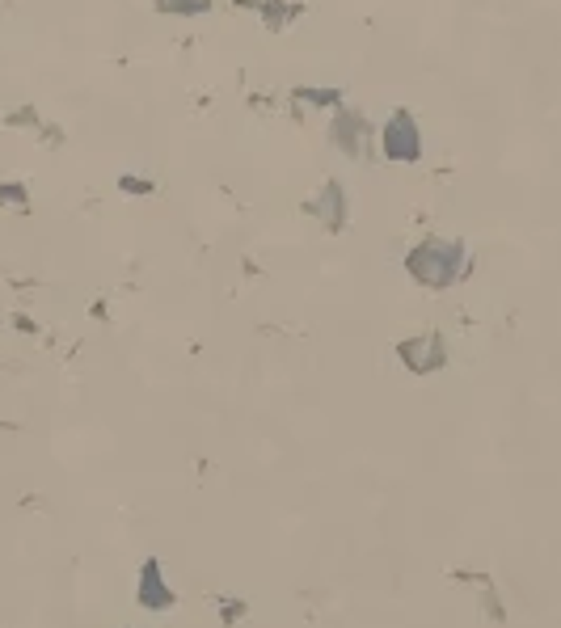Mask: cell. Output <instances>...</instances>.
<instances>
[{"instance_id":"1","label":"cell","mask_w":561,"mask_h":628,"mask_svg":"<svg viewBox=\"0 0 561 628\" xmlns=\"http://www.w3.org/2000/svg\"><path fill=\"white\" fill-rule=\"evenodd\" d=\"M456 261H460V245H439V241H426L414 249L410 257V266L418 279H431V283H447L451 270H456Z\"/></svg>"},{"instance_id":"2","label":"cell","mask_w":561,"mask_h":628,"mask_svg":"<svg viewBox=\"0 0 561 628\" xmlns=\"http://www.w3.org/2000/svg\"><path fill=\"white\" fill-rule=\"evenodd\" d=\"M384 148H388L392 161H414L418 156V127H414L410 114H392V123L384 131Z\"/></svg>"},{"instance_id":"3","label":"cell","mask_w":561,"mask_h":628,"mask_svg":"<svg viewBox=\"0 0 561 628\" xmlns=\"http://www.w3.org/2000/svg\"><path fill=\"white\" fill-rule=\"evenodd\" d=\"M334 143L346 152V156H359L363 152V119L359 114H342L334 123Z\"/></svg>"},{"instance_id":"4","label":"cell","mask_w":561,"mask_h":628,"mask_svg":"<svg viewBox=\"0 0 561 628\" xmlns=\"http://www.w3.org/2000/svg\"><path fill=\"white\" fill-rule=\"evenodd\" d=\"M321 216L329 211V228H342V190L338 186H325V194H321Z\"/></svg>"},{"instance_id":"5","label":"cell","mask_w":561,"mask_h":628,"mask_svg":"<svg viewBox=\"0 0 561 628\" xmlns=\"http://www.w3.org/2000/svg\"><path fill=\"white\" fill-rule=\"evenodd\" d=\"M0 202H5V207H21V211H26V207H30V194H26L21 182H0Z\"/></svg>"},{"instance_id":"6","label":"cell","mask_w":561,"mask_h":628,"mask_svg":"<svg viewBox=\"0 0 561 628\" xmlns=\"http://www.w3.org/2000/svg\"><path fill=\"white\" fill-rule=\"evenodd\" d=\"M5 123H9V127H42V123H38V110H34V106H21V110L5 114Z\"/></svg>"},{"instance_id":"7","label":"cell","mask_w":561,"mask_h":628,"mask_svg":"<svg viewBox=\"0 0 561 628\" xmlns=\"http://www.w3.org/2000/svg\"><path fill=\"white\" fill-rule=\"evenodd\" d=\"M157 5L161 9H178V13H202V9H207V0H157Z\"/></svg>"},{"instance_id":"8","label":"cell","mask_w":561,"mask_h":628,"mask_svg":"<svg viewBox=\"0 0 561 628\" xmlns=\"http://www.w3.org/2000/svg\"><path fill=\"white\" fill-rule=\"evenodd\" d=\"M300 97L317 101V106H329V101H338V93H317V89H300Z\"/></svg>"},{"instance_id":"9","label":"cell","mask_w":561,"mask_h":628,"mask_svg":"<svg viewBox=\"0 0 561 628\" xmlns=\"http://www.w3.org/2000/svg\"><path fill=\"white\" fill-rule=\"evenodd\" d=\"M38 131H42L46 143H64V131H60V127H38Z\"/></svg>"}]
</instances>
